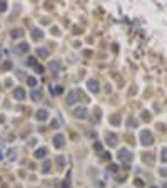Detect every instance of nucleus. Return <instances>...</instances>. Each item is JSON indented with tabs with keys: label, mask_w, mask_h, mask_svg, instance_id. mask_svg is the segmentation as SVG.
<instances>
[{
	"label": "nucleus",
	"mask_w": 167,
	"mask_h": 188,
	"mask_svg": "<svg viewBox=\"0 0 167 188\" xmlns=\"http://www.w3.org/2000/svg\"><path fill=\"white\" fill-rule=\"evenodd\" d=\"M119 119H120L119 116H112V121H114L112 125H115V126H117V125H120V123H119Z\"/></svg>",
	"instance_id": "obj_22"
},
{
	"label": "nucleus",
	"mask_w": 167,
	"mask_h": 188,
	"mask_svg": "<svg viewBox=\"0 0 167 188\" xmlns=\"http://www.w3.org/2000/svg\"><path fill=\"white\" fill-rule=\"evenodd\" d=\"M162 188H167V182L164 183V185H162Z\"/></svg>",
	"instance_id": "obj_28"
},
{
	"label": "nucleus",
	"mask_w": 167,
	"mask_h": 188,
	"mask_svg": "<svg viewBox=\"0 0 167 188\" xmlns=\"http://www.w3.org/2000/svg\"><path fill=\"white\" fill-rule=\"evenodd\" d=\"M32 37H34L35 40L42 39V30H40V29H32Z\"/></svg>",
	"instance_id": "obj_15"
},
{
	"label": "nucleus",
	"mask_w": 167,
	"mask_h": 188,
	"mask_svg": "<svg viewBox=\"0 0 167 188\" xmlns=\"http://www.w3.org/2000/svg\"><path fill=\"white\" fill-rule=\"evenodd\" d=\"M100 148H102V146H100V143H95V150L100 151Z\"/></svg>",
	"instance_id": "obj_26"
},
{
	"label": "nucleus",
	"mask_w": 167,
	"mask_h": 188,
	"mask_svg": "<svg viewBox=\"0 0 167 188\" xmlns=\"http://www.w3.org/2000/svg\"><path fill=\"white\" fill-rule=\"evenodd\" d=\"M117 158H119L120 163H124V165H129L130 161H132V153H130L129 150H125V148H120L119 153H117Z\"/></svg>",
	"instance_id": "obj_1"
},
{
	"label": "nucleus",
	"mask_w": 167,
	"mask_h": 188,
	"mask_svg": "<svg viewBox=\"0 0 167 188\" xmlns=\"http://www.w3.org/2000/svg\"><path fill=\"white\" fill-rule=\"evenodd\" d=\"M37 119L38 121H47L49 119V111L47 109H38L37 111Z\"/></svg>",
	"instance_id": "obj_8"
},
{
	"label": "nucleus",
	"mask_w": 167,
	"mask_h": 188,
	"mask_svg": "<svg viewBox=\"0 0 167 188\" xmlns=\"http://www.w3.org/2000/svg\"><path fill=\"white\" fill-rule=\"evenodd\" d=\"M30 96H32V101L37 102V101H40V96H42V94L38 93V91H32V94H30Z\"/></svg>",
	"instance_id": "obj_17"
},
{
	"label": "nucleus",
	"mask_w": 167,
	"mask_h": 188,
	"mask_svg": "<svg viewBox=\"0 0 167 188\" xmlns=\"http://www.w3.org/2000/svg\"><path fill=\"white\" fill-rule=\"evenodd\" d=\"M140 143L144 144V146H152V144H154V138H152L151 131H142V134H140Z\"/></svg>",
	"instance_id": "obj_2"
},
{
	"label": "nucleus",
	"mask_w": 167,
	"mask_h": 188,
	"mask_svg": "<svg viewBox=\"0 0 167 188\" xmlns=\"http://www.w3.org/2000/svg\"><path fill=\"white\" fill-rule=\"evenodd\" d=\"M151 188H157V186H151Z\"/></svg>",
	"instance_id": "obj_29"
},
{
	"label": "nucleus",
	"mask_w": 167,
	"mask_h": 188,
	"mask_svg": "<svg viewBox=\"0 0 167 188\" xmlns=\"http://www.w3.org/2000/svg\"><path fill=\"white\" fill-rule=\"evenodd\" d=\"M52 125H54L55 128H59V126H60V123H59V121H57V119H55V121H54V123H52Z\"/></svg>",
	"instance_id": "obj_27"
},
{
	"label": "nucleus",
	"mask_w": 167,
	"mask_h": 188,
	"mask_svg": "<svg viewBox=\"0 0 167 188\" xmlns=\"http://www.w3.org/2000/svg\"><path fill=\"white\" fill-rule=\"evenodd\" d=\"M22 35H24V30H22V29L12 30V39H19V37H22Z\"/></svg>",
	"instance_id": "obj_16"
},
{
	"label": "nucleus",
	"mask_w": 167,
	"mask_h": 188,
	"mask_svg": "<svg viewBox=\"0 0 167 188\" xmlns=\"http://www.w3.org/2000/svg\"><path fill=\"white\" fill-rule=\"evenodd\" d=\"M27 84L30 87H35L37 86V79H35V77H27Z\"/></svg>",
	"instance_id": "obj_18"
},
{
	"label": "nucleus",
	"mask_w": 167,
	"mask_h": 188,
	"mask_svg": "<svg viewBox=\"0 0 167 188\" xmlns=\"http://www.w3.org/2000/svg\"><path fill=\"white\" fill-rule=\"evenodd\" d=\"M62 188H70V183L69 182H64L62 183Z\"/></svg>",
	"instance_id": "obj_25"
},
{
	"label": "nucleus",
	"mask_w": 167,
	"mask_h": 188,
	"mask_svg": "<svg viewBox=\"0 0 167 188\" xmlns=\"http://www.w3.org/2000/svg\"><path fill=\"white\" fill-rule=\"evenodd\" d=\"M35 71H37V72H44V67H42V66H37V67H35Z\"/></svg>",
	"instance_id": "obj_23"
},
{
	"label": "nucleus",
	"mask_w": 167,
	"mask_h": 188,
	"mask_svg": "<svg viewBox=\"0 0 167 188\" xmlns=\"http://www.w3.org/2000/svg\"><path fill=\"white\" fill-rule=\"evenodd\" d=\"M45 155H47V150H45V148H38V150L35 151V158H45Z\"/></svg>",
	"instance_id": "obj_11"
},
{
	"label": "nucleus",
	"mask_w": 167,
	"mask_h": 188,
	"mask_svg": "<svg viewBox=\"0 0 167 188\" xmlns=\"http://www.w3.org/2000/svg\"><path fill=\"white\" fill-rule=\"evenodd\" d=\"M37 54L40 56V57H49V49H45V47H38V49H37Z\"/></svg>",
	"instance_id": "obj_13"
},
{
	"label": "nucleus",
	"mask_w": 167,
	"mask_h": 188,
	"mask_svg": "<svg viewBox=\"0 0 167 188\" xmlns=\"http://www.w3.org/2000/svg\"><path fill=\"white\" fill-rule=\"evenodd\" d=\"M80 96H82V93H80L79 89H74V91H70L69 93V96H67V104H75L77 101L80 99Z\"/></svg>",
	"instance_id": "obj_3"
},
{
	"label": "nucleus",
	"mask_w": 167,
	"mask_h": 188,
	"mask_svg": "<svg viewBox=\"0 0 167 188\" xmlns=\"http://www.w3.org/2000/svg\"><path fill=\"white\" fill-rule=\"evenodd\" d=\"M129 126H130V128H136V126H137V121H136L134 118H130V119H129Z\"/></svg>",
	"instance_id": "obj_20"
},
{
	"label": "nucleus",
	"mask_w": 167,
	"mask_h": 188,
	"mask_svg": "<svg viewBox=\"0 0 167 188\" xmlns=\"http://www.w3.org/2000/svg\"><path fill=\"white\" fill-rule=\"evenodd\" d=\"M87 86H89V89H90L92 93H99V87H100L99 86V81H95V79H90L87 82Z\"/></svg>",
	"instance_id": "obj_9"
},
{
	"label": "nucleus",
	"mask_w": 167,
	"mask_h": 188,
	"mask_svg": "<svg viewBox=\"0 0 167 188\" xmlns=\"http://www.w3.org/2000/svg\"><path fill=\"white\" fill-rule=\"evenodd\" d=\"M65 144V136L64 134H55L54 136V146L55 148H62Z\"/></svg>",
	"instance_id": "obj_5"
},
{
	"label": "nucleus",
	"mask_w": 167,
	"mask_h": 188,
	"mask_svg": "<svg viewBox=\"0 0 167 188\" xmlns=\"http://www.w3.org/2000/svg\"><path fill=\"white\" fill-rule=\"evenodd\" d=\"M105 143H107L109 146H115L117 144V136L114 133H107L105 134Z\"/></svg>",
	"instance_id": "obj_6"
},
{
	"label": "nucleus",
	"mask_w": 167,
	"mask_h": 188,
	"mask_svg": "<svg viewBox=\"0 0 167 188\" xmlns=\"http://www.w3.org/2000/svg\"><path fill=\"white\" fill-rule=\"evenodd\" d=\"M74 114H75L77 118L84 119V118H87V109H85L84 106H80V108H75V109H74Z\"/></svg>",
	"instance_id": "obj_7"
},
{
	"label": "nucleus",
	"mask_w": 167,
	"mask_h": 188,
	"mask_svg": "<svg viewBox=\"0 0 167 188\" xmlns=\"http://www.w3.org/2000/svg\"><path fill=\"white\" fill-rule=\"evenodd\" d=\"M27 51H28V44H27V42H20V44L17 45V52H19V54H25Z\"/></svg>",
	"instance_id": "obj_10"
},
{
	"label": "nucleus",
	"mask_w": 167,
	"mask_h": 188,
	"mask_svg": "<svg viewBox=\"0 0 167 188\" xmlns=\"http://www.w3.org/2000/svg\"><path fill=\"white\" fill-rule=\"evenodd\" d=\"M5 10H7V3L5 2H0V13L5 12Z\"/></svg>",
	"instance_id": "obj_21"
},
{
	"label": "nucleus",
	"mask_w": 167,
	"mask_h": 188,
	"mask_svg": "<svg viewBox=\"0 0 167 188\" xmlns=\"http://www.w3.org/2000/svg\"><path fill=\"white\" fill-rule=\"evenodd\" d=\"M13 99H17V101H24V99H25V89H24V87H15V89H13Z\"/></svg>",
	"instance_id": "obj_4"
},
{
	"label": "nucleus",
	"mask_w": 167,
	"mask_h": 188,
	"mask_svg": "<svg viewBox=\"0 0 167 188\" xmlns=\"http://www.w3.org/2000/svg\"><path fill=\"white\" fill-rule=\"evenodd\" d=\"M159 175H162V176L167 175V170H164V168H162V170H159Z\"/></svg>",
	"instance_id": "obj_24"
},
{
	"label": "nucleus",
	"mask_w": 167,
	"mask_h": 188,
	"mask_svg": "<svg viewBox=\"0 0 167 188\" xmlns=\"http://www.w3.org/2000/svg\"><path fill=\"white\" fill-rule=\"evenodd\" d=\"M50 166H52V163L49 161V159H45V161L42 163V173H49V170H50Z\"/></svg>",
	"instance_id": "obj_12"
},
{
	"label": "nucleus",
	"mask_w": 167,
	"mask_h": 188,
	"mask_svg": "<svg viewBox=\"0 0 167 188\" xmlns=\"http://www.w3.org/2000/svg\"><path fill=\"white\" fill-rule=\"evenodd\" d=\"M49 67H50V71H52V72H59V71H60V64H59V61L50 62V66H49Z\"/></svg>",
	"instance_id": "obj_14"
},
{
	"label": "nucleus",
	"mask_w": 167,
	"mask_h": 188,
	"mask_svg": "<svg viewBox=\"0 0 167 188\" xmlns=\"http://www.w3.org/2000/svg\"><path fill=\"white\" fill-rule=\"evenodd\" d=\"M161 159L164 163H167V148H164V150L161 151Z\"/></svg>",
	"instance_id": "obj_19"
}]
</instances>
